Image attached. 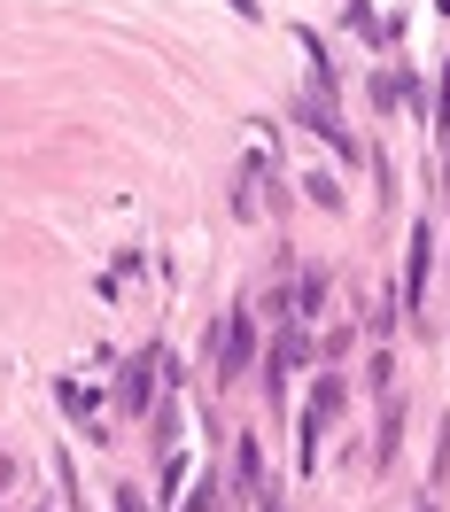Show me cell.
Wrapping results in <instances>:
<instances>
[{
    "label": "cell",
    "instance_id": "9",
    "mask_svg": "<svg viewBox=\"0 0 450 512\" xmlns=\"http://www.w3.org/2000/svg\"><path fill=\"white\" fill-rule=\"evenodd\" d=\"M117 512H148V497H140V489H117Z\"/></svg>",
    "mask_w": 450,
    "mask_h": 512
},
{
    "label": "cell",
    "instance_id": "6",
    "mask_svg": "<svg viewBox=\"0 0 450 512\" xmlns=\"http://www.w3.org/2000/svg\"><path fill=\"white\" fill-rule=\"evenodd\" d=\"M319 435H326V404H311V412H303V443H295V458H303V474L319 466Z\"/></svg>",
    "mask_w": 450,
    "mask_h": 512
},
{
    "label": "cell",
    "instance_id": "2",
    "mask_svg": "<svg viewBox=\"0 0 450 512\" xmlns=\"http://www.w3.org/2000/svg\"><path fill=\"white\" fill-rule=\"evenodd\" d=\"M156 373H163V350H132L125 381H117V404H125V412H148V404H156Z\"/></svg>",
    "mask_w": 450,
    "mask_h": 512
},
{
    "label": "cell",
    "instance_id": "8",
    "mask_svg": "<svg viewBox=\"0 0 450 512\" xmlns=\"http://www.w3.org/2000/svg\"><path fill=\"white\" fill-rule=\"evenodd\" d=\"M435 132H443V156H450V70H443V109H435Z\"/></svg>",
    "mask_w": 450,
    "mask_h": 512
},
{
    "label": "cell",
    "instance_id": "7",
    "mask_svg": "<svg viewBox=\"0 0 450 512\" xmlns=\"http://www.w3.org/2000/svg\"><path fill=\"white\" fill-rule=\"evenodd\" d=\"M303 194H311V202H326V210H334V202H342V187H334V179H326V171H311V179H303Z\"/></svg>",
    "mask_w": 450,
    "mask_h": 512
},
{
    "label": "cell",
    "instance_id": "11",
    "mask_svg": "<svg viewBox=\"0 0 450 512\" xmlns=\"http://www.w3.org/2000/svg\"><path fill=\"white\" fill-rule=\"evenodd\" d=\"M427 512H435V505H427Z\"/></svg>",
    "mask_w": 450,
    "mask_h": 512
},
{
    "label": "cell",
    "instance_id": "12",
    "mask_svg": "<svg viewBox=\"0 0 450 512\" xmlns=\"http://www.w3.org/2000/svg\"><path fill=\"white\" fill-rule=\"evenodd\" d=\"M187 512H194V505H187Z\"/></svg>",
    "mask_w": 450,
    "mask_h": 512
},
{
    "label": "cell",
    "instance_id": "1",
    "mask_svg": "<svg viewBox=\"0 0 450 512\" xmlns=\"http://www.w3.org/2000/svg\"><path fill=\"white\" fill-rule=\"evenodd\" d=\"M249 357H257V311L241 303V311H225V326H218V381H241Z\"/></svg>",
    "mask_w": 450,
    "mask_h": 512
},
{
    "label": "cell",
    "instance_id": "5",
    "mask_svg": "<svg viewBox=\"0 0 450 512\" xmlns=\"http://www.w3.org/2000/svg\"><path fill=\"white\" fill-rule=\"evenodd\" d=\"M233 489H241V497H257V489H264V458H257V435H241V443H233Z\"/></svg>",
    "mask_w": 450,
    "mask_h": 512
},
{
    "label": "cell",
    "instance_id": "4",
    "mask_svg": "<svg viewBox=\"0 0 450 512\" xmlns=\"http://www.w3.org/2000/svg\"><path fill=\"white\" fill-rule=\"evenodd\" d=\"M303 125L319 132V140L334 148V156H357V140H350L342 125H334V101H319V94H311V101H303Z\"/></svg>",
    "mask_w": 450,
    "mask_h": 512
},
{
    "label": "cell",
    "instance_id": "3",
    "mask_svg": "<svg viewBox=\"0 0 450 512\" xmlns=\"http://www.w3.org/2000/svg\"><path fill=\"white\" fill-rule=\"evenodd\" d=\"M427 272H435V225H412V256H404V288H396V303L412 311L419 295H427Z\"/></svg>",
    "mask_w": 450,
    "mask_h": 512
},
{
    "label": "cell",
    "instance_id": "10",
    "mask_svg": "<svg viewBox=\"0 0 450 512\" xmlns=\"http://www.w3.org/2000/svg\"><path fill=\"white\" fill-rule=\"evenodd\" d=\"M233 8H241V16H257V0H233Z\"/></svg>",
    "mask_w": 450,
    "mask_h": 512
}]
</instances>
